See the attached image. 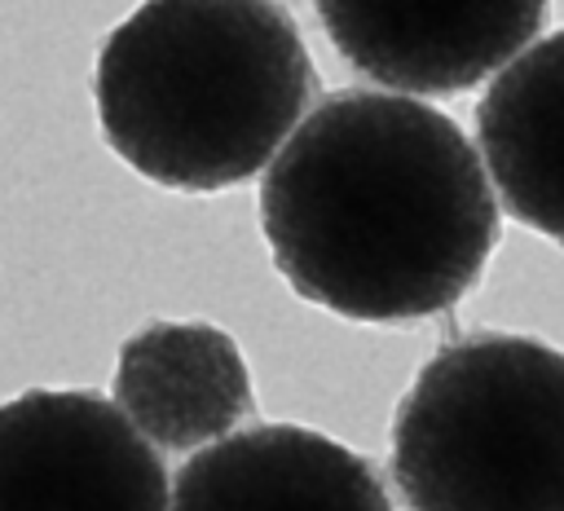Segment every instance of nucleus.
Wrapping results in <instances>:
<instances>
[{"mask_svg": "<svg viewBox=\"0 0 564 511\" xmlns=\"http://www.w3.org/2000/svg\"><path fill=\"white\" fill-rule=\"evenodd\" d=\"M260 233L300 300L388 326L476 291L502 220L476 145L445 110L339 88L269 159Z\"/></svg>", "mask_w": 564, "mask_h": 511, "instance_id": "1", "label": "nucleus"}, {"mask_svg": "<svg viewBox=\"0 0 564 511\" xmlns=\"http://www.w3.org/2000/svg\"><path fill=\"white\" fill-rule=\"evenodd\" d=\"M313 88L304 35L273 0H141L93 70L106 145L181 194L256 176L308 115Z\"/></svg>", "mask_w": 564, "mask_h": 511, "instance_id": "2", "label": "nucleus"}, {"mask_svg": "<svg viewBox=\"0 0 564 511\" xmlns=\"http://www.w3.org/2000/svg\"><path fill=\"white\" fill-rule=\"evenodd\" d=\"M392 480L405 511H564V348L441 344L397 405Z\"/></svg>", "mask_w": 564, "mask_h": 511, "instance_id": "3", "label": "nucleus"}, {"mask_svg": "<svg viewBox=\"0 0 564 511\" xmlns=\"http://www.w3.org/2000/svg\"><path fill=\"white\" fill-rule=\"evenodd\" d=\"M0 511H167L159 449L84 388L0 401Z\"/></svg>", "mask_w": 564, "mask_h": 511, "instance_id": "4", "label": "nucleus"}, {"mask_svg": "<svg viewBox=\"0 0 564 511\" xmlns=\"http://www.w3.org/2000/svg\"><path fill=\"white\" fill-rule=\"evenodd\" d=\"M335 53L383 88L454 97L485 84L546 22L551 0H313Z\"/></svg>", "mask_w": 564, "mask_h": 511, "instance_id": "5", "label": "nucleus"}, {"mask_svg": "<svg viewBox=\"0 0 564 511\" xmlns=\"http://www.w3.org/2000/svg\"><path fill=\"white\" fill-rule=\"evenodd\" d=\"M167 511H392V502L366 454L300 423H260L194 449L167 485Z\"/></svg>", "mask_w": 564, "mask_h": 511, "instance_id": "6", "label": "nucleus"}, {"mask_svg": "<svg viewBox=\"0 0 564 511\" xmlns=\"http://www.w3.org/2000/svg\"><path fill=\"white\" fill-rule=\"evenodd\" d=\"M115 405L154 449H203L251 414V370L212 322H150L119 348Z\"/></svg>", "mask_w": 564, "mask_h": 511, "instance_id": "7", "label": "nucleus"}, {"mask_svg": "<svg viewBox=\"0 0 564 511\" xmlns=\"http://www.w3.org/2000/svg\"><path fill=\"white\" fill-rule=\"evenodd\" d=\"M476 150L502 207L564 247V26L489 79L476 101Z\"/></svg>", "mask_w": 564, "mask_h": 511, "instance_id": "8", "label": "nucleus"}]
</instances>
